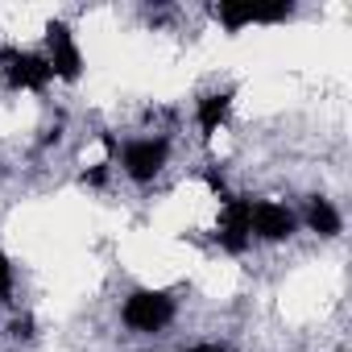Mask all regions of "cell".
<instances>
[{"label": "cell", "instance_id": "cell-8", "mask_svg": "<svg viewBox=\"0 0 352 352\" xmlns=\"http://www.w3.org/2000/svg\"><path fill=\"white\" fill-rule=\"evenodd\" d=\"M228 112H232V91H228V87H224V91H208V96L195 104V120H199L204 137L220 133V124L228 120Z\"/></svg>", "mask_w": 352, "mask_h": 352}, {"label": "cell", "instance_id": "cell-2", "mask_svg": "<svg viewBox=\"0 0 352 352\" xmlns=\"http://www.w3.org/2000/svg\"><path fill=\"white\" fill-rule=\"evenodd\" d=\"M170 157V141L166 137H137L120 149V170L129 174L133 183H153L162 166Z\"/></svg>", "mask_w": 352, "mask_h": 352}, {"label": "cell", "instance_id": "cell-13", "mask_svg": "<svg viewBox=\"0 0 352 352\" xmlns=\"http://www.w3.org/2000/svg\"><path fill=\"white\" fill-rule=\"evenodd\" d=\"M183 352H224V348H216V344H191V348H183Z\"/></svg>", "mask_w": 352, "mask_h": 352}, {"label": "cell", "instance_id": "cell-9", "mask_svg": "<svg viewBox=\"0 0 352 352\" xmlns=\"http://www.w3.org/2000/svg\"><path fill=\"white\" fill-rule=\"evenodd\" d=\"M307 228L311 232H319V236H340V212L327 204V199H311L307 204Z\"/></svg>", "mask_w": 352, "mask_h": 352}, {"label": "cell", "instance_id": "cell-1", "mask_svg": "<svg viewBox=\"0 0 352 352\" xmlns=\"http://www.w3.org/2000/svg\"><path fill=\"white\" fill-rule=\"evenodd\" d=\"M170 319H174V294L170 290H133L120 307V323L129 331H141V336L162 331Z\"/></svg>", "mask_w": 352, "mask_h": 352}, {"label": "cell", "instance_id": "cell-7", "mask_svg": "<svg viewBox=\"0 0 352 352\" xmlns=\"http://www.w3.org/2000/svg\"><path fill=\"white\" fill-rule=\"evenodd\" d=\"M50 79L46 54H5V83L13 91H46Z\"/></svg>", "mask_w": 352, "mask_h": 352}, {"label": "cell", "instance_id": "cell-3", "mask_svg": "<svg viewBox=\"0 0 352 352\" xmlns=\"http://www.w3.org/2000/svg\"><path fill=\"white\" fill-rule=\"evenodd\" d=\"M46 63H50L54 79L75 83L83 75V50H79V42H75V34H71L67 21H50L46 25Z\"/></svg>", "mask_w": 352, "mask_h": 352}, {"label": "cell", "instance_id": "cell-11", "mask_svg": "<svg viewBox=\"0 0 352 352\" xmlns=\"http://www.w3.org/2000/svg\"><path fill=\"white\" fill-rule=\"evenodd\" d=\"M9 336H13V340H34V319H30V315L13 319V323H9Z\"/></svg>", "mask_w": 352, "mask_h": 352}, {"label": "cell", "instance_id": "cell-10", "mask_svg": "<svg viewBox=\"0 0 352 352\" xmlns=\"http://www.w3.org/2000/svg\"><path fill=\"white\" fill-rule=\"evenodd\" d=\"M13 286H17V274H13V261L0 253V302L13 298Z\"/></svg>", "mask_w": 352, "mask_h": 352}, {"label": "cell", "instance_id": "cell-5", "mask_svg": "<svg viewBox=\"0 0 352 352\" xmlns=\"http://www.w3.org/2000/svg\"><path fill=\"white\" fill-rule=\"evenodd\" d=\"M212 17L228 30V34H241L245 25H274V21H290L294 17V5H216Z\"/></svg>", "mask_w": 352, "mask_h": 352}, {"label": "cell", "instance_id": "cell-6", "mask_svg": "<svg viewBox=\"0 0 352 352\" xmlns=\"http://www.w3.org/2000/svg\"><path fill=\"white\" fill-rule=\"evenodd\" d=\"M249 228H253L257 241H286V236H294L298 216H294L286 204L257 199V204H249Z\"/></svg>", "mask_w": 352, "mask_h": 352}, {"label": "cell", "instance_id": "cell-12", "mask_svg": "<svg viewBox=\"0 0 352 352\" xmlns=\"http://www.w3.org/2000/svg\"><path fill=\"white\" fill-rule=\"evenodd\" d=\"M104 179H108V166H96L91 174H83V183H87V187H100Z\"/></svg>", "mask_w": 352, "mask_h": 352}, {"label": "cell", "instance_id": "cell-4", "mask_svg": "<svg viewBox=\"0 0 352 352\" xmlns=\"http://www.w3.org/2000/svg\"><path fill=\"white\" fill-rule=\"evenodd\" d=\"M249 204L245 195H224L220 199V228H216V241L224 253H245L249 241H253V228H249Z\"/></svg>", "mask_w": 352, "mask_h": 352}]
</instances>
